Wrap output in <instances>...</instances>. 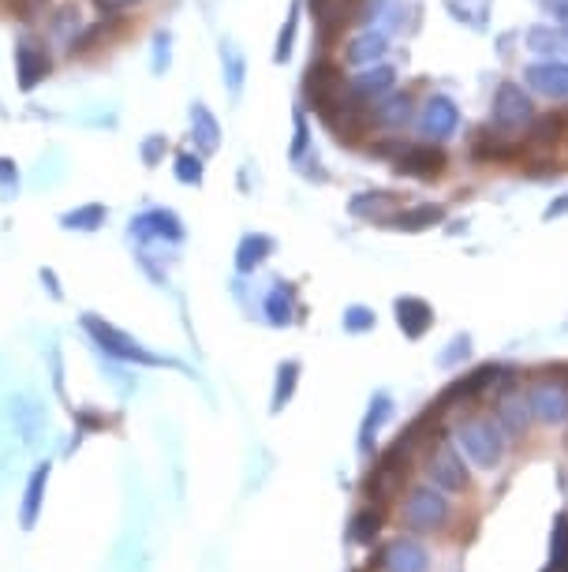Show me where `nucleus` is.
Returning <instances> with one entry per match:
<instances>
[{
    "instance_id": "44",
    "label": "nucleus",
    "mask_w": 568,
    "mask_h": 572,
    "mask_svg": "<svg viewBox=\"0 0 568 572\" xmlns=\"http://www.w3.org/2000/svg\"><path fill=\"white\" fill-rule=\"evenodd\" d=\"M49 4H53V0H12V4H8V12H12L15 19H23V23H34L38 15H45Z\"/></svg>"
},
{
    "instance_id": "40",
    "label": "nucleus",
    "mask_w": 568,
    "mask_h": 572,
    "mask_svg": "<svg viewBox=\"0 0 568 572\" xmlns=\"http://www.w3.org/2000/svg\"><path fill=\"white\" fill-rule=\"evenodd\" d=\"M341 326H344V333H367V329H374V311L363 307V303H352V307L344 311Z\"/></svg>"
},
{
    "instance_id": "20",
    "label": "nucleus",
    "mask_w": 568,
    "mask_h": 572,
    "mask_svg": "<svg viewBox=\"0 0 568 572\" xmlns=\"http://www.w3.org/2000/svg\"><path fill=\"white\" fill-rule=\"evenodd\" d=\"M191 143L199 154H217L221 150V120L210 113V105L206 101H191Z\"/></svg>"
},
{
    "instance_id": "34",
    "label": "nucleus",
    "mask_w": 568,
    "mask_h": 572,
    "mask_svg": "<svg viewBox=\"0 0 568 572\" xmlns=\"http://www.w3.org/2000/svg\"><path fill=\"white\" fill-rule=\"evenodd\" d=\"M172 176L184 187H199L206 180V165H202V154L195 150H180L176 154V165H172Z\"/></svg>"
},
{
    "instance_id": "16",
    "label": "nucleus",
    "mask_w": 568,
    "mask_h": 572,
    "mask_svg": "<svg viewBox=\"0 0 568 572\" xmlns=\"http://www.w3.org/2000/svg\"><path fill=\"white\" fill-rule=\"evenodd\" d=\"M389 90H397V72H393L389 64H370V68H359V75H352V79H348V94H352L355 101H363V105L385 98Z\"/></svg>"
},
{
    "instance_id": "32",
    "label": "nucleus",
    "mask_w": 568,
    "mask_h": 572,
    "mask_svg": "<svg viewBox=\"0 0 568 572\" xmlns=\"http://www.w3.org/2000/svg\"><path fill=\"white\" fill-rule=\"evenodd\" d=\"M221 68H225V86L228 94H240L243 90V75H247V60L232 42H221Z\"/></svg>"
},
{
    "instance_id": "4",
    "label": "nucleus",
    "mask_w": 568,
    "mask_h": 572,
    "mask_svg": "<svg viewBox=\"0 0 568 572\" xmlns=\"http://www.w3.org/2000/svg\"><path fill=\"white\" fill-rule=\"evenodd\" d=\"M348 94V83H344V72L337 60L318 57L311 60L307 68V79H303V98H307V109H314V116H326L337 101Z\"/></svg>"
},
{
    "instance_id": "28",
    "label": "nucleus",
    "mask_w": 568,
    "mask_h": 572,
    "mask_svg": "<svg viewBox=\"0 0 568 572\" xmlns=\"http://www.w3.org/2000/svg\"><path fill=\"white\" fill-rule=\"evenodd\" d=\"M385 569L389 572H426L430 569V554H426L419 543H408V539H400L385 550Z\"/></svg>"
},
{
    "instance_id": "19",
    "label": "nucleus",
    "mask_w": 568,
    "mask_h": 572,
    "mask_svg": "<svg viewBox=\"0 0 568 572\" xmlns=\"http://www.w3.org/2000/svg\"><path fill=\"white\" fill-rule=\"evenodd\" d=\"M445 221V206L441 202H415V206H400L397 214L385 221V229L397 232H426Z\"/></svg>"
},
{
    "instance_id": "38",
    "label": "nucleus",
    "mask_w": 568,
    "mask_h": 572,
    "mask_svg": "<svg viewBox=\"0 0 568 572\" xmlns=\"http://www.w3.org/2000/svg\"><path fill=\"white\" fill-rule=\"evenodd\" d=\"M165 154H169V139L165 135H146L139 146V158L146 169H157L161 161H165Z\"/></svg>"
},
{
    "instance_id": "47",
    "label": "nucleus",
    "mask_w": 568,
    "mask_h": 572,
    "mask_svg": "<svg viewBox=\"0 0 568 572\" xmlns=\"http://www.w3.org/2000/svg\"><path fill=\"white\" fill-rule=\"evenodd\" d=\"M557 19L568 27V0H557Z\"/></svg>"
},
{
    "instance_id": "29",
    "label": "nucleus",
    "mask_w": 568,
    "mask_h": 572,
    "mask_svg": "<svg viewBox=\"0 0 568 572\" xmlns=\"http://www.w3.org/2000/svg\"><path fill=\"white\" fill-rule=\"evenodd\" d=\"M266 318L273 326H292V318H296V285L292 281H273L270 296H266Z\"/></svg>"
},
{
    "instance_id": "11",
    "label": "nucleus",
    "mask_w": 568,
    "mask_h": 572,
    "mask_svg": "<svg viewBox=\"0 0 568 572\" xmlns=\"http://www.w3.org/2000/svg\"><path fill=\"white\" fill-rule=\"evenodd\" d=\"M527 408L542 423H565L568 419V382L565 378H542L527 389Z\"/></svg>"
},
{
    "instance_id": "21",
    "label": "nucleus",
    "mask_w": 568,
    "mask_h": 572,
    "mask_svg": "<svg viewBox=\"0 0 568 572\" xmlns=\"http://www.w3.org/2000/svg\"><path fill=\"white\" fill-rule=\"evenodd\" d=\"M83 30H86V23H83L79 4H57L53 12L45 15V34H49L57 45H64V49H71V45H75V38H79Z\"/></svg>"
},
{
    "instance_id": "26",
    "label": "nucleus",
    "mask_w": 568,
    "mask_h": 572,
    "mask_svg": "<svg viewBox=\"0 0 568 572\" xmlns=\"http://www.w3.org/2000/svg\"><path fill=\"white\" fill-rule=\"evenodd\" d=\"M273 251H277V240H273V236H266V232H247L240 240V247H236V270L255 273Z\"/></svg>"
},
{
    "instance_id": "37",
    "label": "nucleus",
    "mask_w": 568,
    "mask_h": 572,
    "mask_svg": "<svg viewBox=\"0 0 568 572\" xmlns=\"http://www.w3.org/2000/svg\"><path fill=\"white\" fill-rule=\"evenodd\" d=\"M393 415V401L385 397V393H378L374 401H370V412H367V419H363V449L370 445V438H374V430L382 427L385 419Z\"/></svg>"
},
{
    "instance_id": "18",
    "label": "nucleus",
    "mask_w": 568,
    "mask_h": 572,
    "mask_svg": "<svg viewBox=\"0 0 568 572\" xmlns=\"http://www.w3.org/2000/svg\"><path fill=\"white\" fill-rule=\"evenodd\" d=\"M404 475H408V460L397 457V453L389 449L382 457V464H374V472H370V479H367L370 498H378V501L397 498L400 487H404Z\"/></svg>"
},
{
    "instance_id": "49",
    "label": "nucleus",
    "mask_w": 568,
    "mask_h": 572,
    "mask_svg": "<svg viewBox=\"0 0 568 572\" xmlns=\"http://www.w3.org/2000/svg\"><path fill=\"white\" fill-rule=\"evenodd\" d=\"M565 445H568V438H565Z\"/></svg>"
},
{
    "instance_id": "43",
    "label": "nucleus",
    "mask_w": 568,
    "mask_h": 572,
    "mask_svg": "<svg viewBox=\"0 0 568 572\" xmlns=\"http://www.w3.org/2000/svg\"><path fill=\"white\" fill-rule=\"evenodd\" d=\"M378 528H382V513H378V509H367V513L355 516L352 539H355V543H367L370 535H378Z\"/></svg>"
},
{
    "instance_id": "13",
    "label": "nucleus",
    "mask_w": 568,
    "mask_h": 572,
    "mask_svg": "<svg viewBox=\"0 0 568 572\" xmlns=\"http://www.w3.org/2000/svg\"><path fill=\"white\" fill-rule=\"evenodd\" d=\"M445 165H449V158H445V150H441L438 143H404V150H400V158L393 161V169L404 172V176H419V180H434V176H441L445 172Z\"/></svg>"
},
{
    "instance_id": "17",
    "label": "nucleus",
    "mask_w": 568,
    "mask_h": 572,
    "mask_svg": "<svg viewBox=\"0 0 568 572\" xmlns=\"http://www.w3.org/2000/svg\"><path fill=\"white\" fill-rule=\"evenodd\" d=\"M385 53H389V38H385L382 30H359L352 34L348 42H344V64H352V68H370V64H382Z\"/></svg>"
},
{
    "instance_id": "35",
    "label": "nucleus",
    "mask_w": 568,
    "mask_h": 572,
    "mask_svg": "<svg viewBox=\"0 0 568 572\" xmlns=\"http://www.w3.org/2000/svg\"><path fill=\"white\" fill-rule=\"evenodd\" d=\"M45 483H49V464H42L38 472L30 475V483H27V505H23V528H34V520H38Z\"/></svg>"
},
{
    "instance_id": "24",
    "label": "nucleus",
    "mask_w": 568,
    "mask_h": 572,
    "mask_svg": "<svg viewBox=\"0 0 568 572\" xmlns=\"http://www.w3.org/2000/svg\"><path fill=\"white\" fill-rule=\"evenodd\" d=\"M471 154L479 161H494V165H501V161L524 158V143H509L505 131H501V135H494V131H479L475 143H471Z\"/></svg>"
},
{
    "instance_id": "46",
    "label": "nucleus",
    "mask_w": 568,
    "mask_h": 572,
    "mask_svg": "<svg viewBox=\"0 0 568 572\" xmlns=\"http://www.w3.org/2000/svg\"><path fill=\"white\" fill-rule=\"evenodd\" d=\"M42 281L49 285V292H53V300H64V292H60V285H57V273L53 270H42Z\"/></svg>"
},
{
    "instance_id": "5",
    "label": "nucleus",
    "mask_w": 568,
    "mask_h": 572,
    "mask_svg": "<svg viewBox=\"0 0 568 572\" xmlns=\"http://www.w3.org/2000/svg\"><path fill=\"white\" fill-rule=\"evenodd\" d=\"M131 240H139V244H184V217L169 210V206H150V210H142V214L131 217Z\"/></svg>"
},
{
    "instance_id": "6",
    "label": "nucleus",
    "mask_w": 568,
    "mask_h": 572,
    "mask_svg": "<svg viewBox=\"0 0 568 572\" xmlns=\"http://www.w3.org/2000/svg\"><path fill=\"white\" fill-rule=\"evenodd\" d=\"M449 520V498L438 487H415L404 498V524L412 531H438Z\"/></svg>"
},
{
    "instance_id": "12",
    "label": "nucleus",
    "mask_w": 568,
    "mask_h": 572,
    "mask_svg": "<svg viewBox=\"0 0 568 572\" xmlns=\"http://www.w3.org/2000/svg\"><path fill=\"white\" fill-rule=\"evenodd\" d=\"M426 475L438 490H449V494H460L468 490V472H464V460L449 442H438L426 457Z\"/></svg>"
},
{
    "instance_id": "33",
    "label": "nucleus",
    "mask_w": 568,
    "mask_h": 572,
    "mask_svg": "<svg viewBox=\"0 0 568 572\" xmlns=\"http://www.w3.org/2000/svg\"><path fill=\"white\" fill-rule=\"evenodd\" d=\"M299 19H303V4H292V12L284 15V27L277 34V49H273V60L284 64V60L292 57V49H296V38H299Z\"/></svg>"
},
{
    "instance_id": "25",
    "label": "nucleus",
    "mask_w": 568,
    "mask_h": 572,
    "mask_svg": "<svg viewBox=\"0 0 568 572\" xmlns=\"http://www.w3.org/2000/svg\"><path fill=\"white\" fill-rule=\"evenodd\" d=\"M561 139H568V113H542L527 124V146L554 150Z\"/></svg>"
},
{
    "instance_id": "14",
    "label": "nucleus",
    "mask_w": 568,
    "mask_h": 572,
    "mask_svg": "<svg viewBox=\"0 0 568 572\" xmlns=\"http://www.w3.org/2000/svg\"><path fill=\"white\" fill-rule=\"evenodd\" d=\"M501 367H479L475 374H464V378H456L453 386L445 389L438 397V404H434V412H449V408H456V404H471L475 397H483L486 389L494 386L497 378H501Z\"/></svg>"
},
{
    "instance_id": "7",
    "label": "nucleus",
    "mask_w": 568,
    "mask_h": 572,
    "mask_svg": "<svg viewBox=\"0 0 568 572\" xmlns=\"http://www.w3.org/2000/svg\"><path fill=\"white\" fill-rule=\"evenodd\" d=\"M419 135L426 143H449L456 131H460V109L449 94H430L419 109Z\"/></svg>"
},
{
    "instance_id": "41",
    "label": "nucleus",
    "mask_w": 568,
    "mask_h": 572,
    "mask_svg": "<svg viewBox=\"0 0 568 572\" xmlns=\"http://www.w3.org/2000/svg\"><path fill=\"white\" fill-rule=\"evenodd\" d=\"M172 64V34L169 30H161V34H154V53H150V68H154V75H165Z\"/></svg>"
},
{
    "instance_id": "3",
    "label": "nucleus",
    "mask_w": 568,
    "mask_h": 572,
    "mask_svg": "<svg viewBox=\"0 0 568 572\" xmlns=\"http://www.w3.org/2000/svg\"><path fill=\"white\" fill-rule=\"evenodd\" d=\"M535 116L539 113H535L531 90H527L524 83H512V79L497 83L494 101H490V128L512 135V131H524Z\"/></svg>"
},
{
    "instance_id": "36",
    "label": "nucleus",
    "mask_w": 568,
    "mask_h": 572,
    "mask_svg": "<svg viewBox=\"0 0 568 572\" xmlns=\"http://www.w3.org/2000/svg\"><path fill=\"white\" fill-rule=\"evenodd\" d=\"M296 382H299V363L296 359H288L277 367V386H273V412H281L284 404L292 401V393H296Z\"/></svg>"
},
{
    "instance_id": "23",
    "label": "nucleus",
    "mask_w": 568,
    "mask_h": 572,
    "mask_svg": "<svg viewBox=\"0 0 568 572\" xmlns=\"http://www.w3.org/2000/svg\"><path fill=\"white\" fill-rule=\"evenodd\" d=\"M397 326L404 329V337L419 341V337H426L430 326H434V307H430L426 300H419V296H400L397 300Z\"/></svg>"
},
{
    "instance_id": "30",
    "label": "nucleus",
    "mask_w": 568,
    "mask_h": 572,
    "mask_svg": "<svg viewBox=\"0 0 568 572\" xmlns=\"http://www.w3.org/2000/svg\"><path fill=\"white\" fill-rule=\"evenodd\" d=\"M105 221H109V206H101V202H83V206H75V210H64V214H60V229L98 232Z\"/></svg>"
},
{
    "instance_id": "9",
    "label": "nucleus",
    "mask_w": 568,
    "mask_h": 572,
    "mask_svg": "<svg viewBox=\"0 0 568 572\" xmlns=\"http://www.w3.org/2000/svg\"><path fill=\"white\" fill-rule=\"evenodd\" d=\"M322 124L333 131V139H337V143L352 146V143H359V139L367 135L370 113H367V105H363V101H355L352 94H344V98L337 101L326 116H322Z\"/></svg>"
},
{
    "instance_id": "42",
    "label": "nucleus",
    "mask_w": 568,
    "mask_h": 572,
    "mask_svg": "<svg viewBox=\"0 0 568 572\" xmlns=\"http://www.w3.org/2000/svg\"><path fill=\"white\" fill-rule=\"evenodd\" d=\"M19 195V165L0 154V199H15Z\"/></svg>"
},
{
    "instance_id": "48",
    "label": "nucleus",
    "mask_w": 568,
    "mask_h": 572,
    "mask_svg": "<svg viewBox=\"0 0 568 572\" xmlns=\"http://www.w3.org/2000/svg\"><path fill=\"white\" fill-rule=\"evenodd\" d=\"M0 4H4V8H8V4H12V0H0Z\"/></svg>"
},
{
    "instance_id": "39",
    "label": "nucleus",
    "mask_w": 568,
    "mask_h": 572,
    "mask_svg": "<svg viewBox=\"0 0 568 572\" xmlns=\"http://www.w3.org/2000/svg\"><path fill=\"white\" fill-rule=\"evenodd\" d=\"M292 124H296V135H292V146H288V158H292V161H303L307 146H311V128H307V113H303V109H296V113H292Z\"/></svg>"
},
{
    "instance_id": "22",
    "label": "nucleus",
    "mask_w": 568,
    "mask_h": 572,
    "mask_svg": "<svg viewBox=\"0 0 568 572\" xmlns=\"http://www.w3.org/2000/svg\"><path fill=\"white\" fill-rule=\"evenodd\" d=\"M400 210V199L393 191H359L348 202V214L359 217V221H389V217Z\"/></svg>"
},
{
    "instance_id": "15",
    "label": "nucleus",
    "mask_w": 568,
    "mask_h": 572,
    "mask_svg": "<svg viewBox=\"0 0 568 572\" xmlns=\"http://www.w3.org/2000/svg\"><path fill=\"white\" fill-rule=\"evenodd\" d=\"M415 101L408 90H389L385 98L370 101L367 113H370V128H385V131H400L404 124H412V109Z\"/></svg>"
},
{
    "instance_id": "8",
    "label": "nucleus",
    "mask_w": 568,
    "mask_h": 572,
    "mask_svg": "<svg viewBox=\"0 0 568 572\" xmlns=\"http://www.w3.org/2000/svg\"><path fill=\"white\" fill-rule=\"evenodd\" d=\"M53 75V57H49V49H45L38 38H19L15 42V86L30 94V90H38Z\"/></svg>"
},
{
    "instance_id": "45",
    "label": "nucleus",
    "mask_w": 568,
    "mask_h": 572,
    "mask_svg": "<svg viewBox=\"0 0 568 572\" xmlns=\"http://www.w3.org/2000/svg\"><path fill=\"white\" fill-rule=\"evenodd\" d=\"M142 0H94V8H98L101 15H124L131 12V8H139Z\"/></svg>"
},
{
    "instance_id": "31",
    "label": "nucleus",
    "mask_w": 568,
    "mask_h": 572,
    "mask_svg": "<svg viewBox=\"0 0 568 572\" xmlns=\"http://www.w3.org/2000/svg\"><path fill=\"white\" fill-rule=\"evenodd\" d=\"M497 423L509 434H524L527 423H531V408H527V397H501L497 404Z\"/></svg>"
},
{
    "instance_id": "1",
    "label": "nucleus",
    "mask_w": 568,
    "mask_h": 572,
    "mask_svg": "<svg viewBox=\"0 0 568 572\" xmlns=\"http://www.w3.org/2000/svg\"><path fill=\"white\" fill-rule=\"evenodd\" d=\"M456 442L464 449V457L475 464V468H486L494 472L501 457H505V434H501V423L486 419V415H475V419H464L460 430H456Z\"/></svg>"
},
{
    "instance_id": "27",
    "label": "nucleus",
    "mask_w": 568,
    "mask_h": 572,
    "mask_svg": "<svg viewBox=\"0 0 568 572\" xmlns=\"http://www.w3.org/2000/svg\"><path fill=\"white\" fill-rule=\"evenodd\" d=\"M524 45L546 60L561 57V53H568V30H554V27H546V23H535V27L524 30Z\"/></svg>"
},
{
    "instance_id": "2",
    "label": "nucleus",
    "mask_w": 568,
    "mask_h": 572,
    "mask_svg": "<svg viewBox=\"0 0 568 572\" xmlns=\"http://www.w3.org/2000/svg\"><path fill=\"white\" fill-rule=\"evenodd\" d=\"M83 329L94 337V344H98L105 356L120 359V363H139V367H169L172 359L157 356V352H150V348H142L135 337H128L124 329L109 326L105 318L98 315H83Z\"/></svg>"
},
{
    "instance_id": "10",
    "label": "nucleus",
    "mask_w": 568,
    "mask_h": 572,
    "mask_svg": "<svg viewBox=\"0 0 568 572\" xmlns=\"http://www.w3.org/2000/svg\"><path fill=\"white\" fill-rule=\"evenodd\" d=\"M524 86L546 101H568V60L550 57L524 68Z\"/></svg>"
}]
</instances>
